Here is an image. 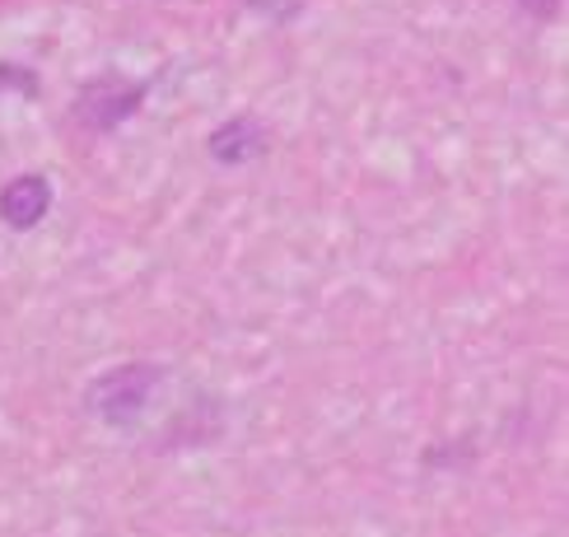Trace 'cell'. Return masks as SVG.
Returning <instances> with one entry per match:
<instances>
[{"mask_svg": "<svg viewBox=\"0 0 569 537\" xmlns=\"http://www.w3.org/2000/svg\"><path fill=\"white\" fill-rule=\"evenodd\" d=\"M163 374L154 365H122L103 374L99 384L89 388V407L99 411L108 426H127V420H140V411H146V402L154 397Z\"/></svg>", "mask_w": 569, "mask_h": 537, "instance_id": "cell-1", "label": "cell"}, {"mask_svg": "<svg viewBox=\"0 0 569 537\" xmlns=\"http://www.w3.org/2000/svg\"><path fill=\"white\" fill-rule=\"evenodd\" d=\"M47 206H52V187H47L42 178H14L6 192H0V220L14 225V229H33L42 216H47Z\"/></svg>", "mask_w": 569, "mask_h": 537, "instance_id": "cell-2", "label": "cell"}, {"mask_svg": "<svg viewBox=\"0 0 569 537\" xmlns=\"http://www.w3.org/2000/svg\"><path fill=\"white\" fill-rule=\"evenodd\" d=\"M140 99V89H122V84H93L84 99H80V112L93 117L99 127H112V122H122V117L136 108Z\"/></svg>", "mask_w": 569, "mask_h": 537, "instance_id": "cell-3", "label": "cell"}, {"mask_svg": "<svg viewBox=\"0 0 569 537\" xmlns=\"http://www.w3.org/2000/svg\"><path fill=\"white\" fill-rule=\"evenodd\" d=\"M210 150H216L224 163H239V159H248V155L262 150V131H257L252 122H229L216 140H210Z\"/></svg>", "mask_w": 569, "mask_h": 537, "instance_id": "cell-4", "label": "cell"}, {"mask_svg": "<svg viewBox=\"0 0 569 537\" xmlns=\"http://www.w3.org/2000/svg\"><path fill=\"white\" fill-rule=\"evenodd\" d=\"M523 6H528L532 14H556V6H560V0H523Z\"/></svg>", "mask_w": 569, "mask_h": 537, "instance_id": "cell-5", "label": "cell"}]
</instances>
